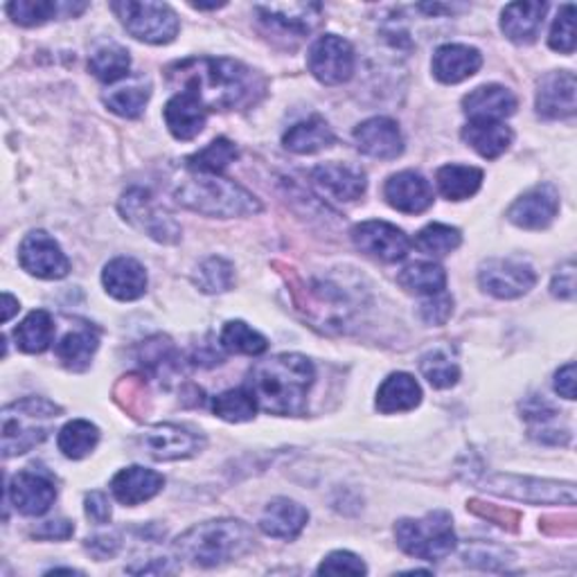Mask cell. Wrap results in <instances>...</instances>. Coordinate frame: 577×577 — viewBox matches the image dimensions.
Returning <instances> with one entry per match:
<instances>
[{
  "label": "cell",
  "mask_w": 577,
  "mask_h": 577,
  "mask_svg": "<svg viewBox=\"0 0 577 577\" xmlns=\"http://www.w3.org/2000/svg\"><path fill=\"white\" fill-rule=\"evenodd\" d=\"M167 81L199 98L208 111L249 109L266 90L264 77L242 62L226 57H192L172 64Z\"/></svg>",
  "instance_id": "cell-1"
},
{
  "label": "cell",
  "mask_w": 577,
  "mask_h": 577,
  "mask_svg": "<svg viewBox=\"0 0 577 577\" xmlns=\"http://www.w3.org/2000/svg\"><path fill=\"white\" fill-rule=\"evenodd\" d=\"M314 363L303 355H275L253 366L247 389L258 409L271 415H303L314 387Z\"/></svg>",
  "instance_id": "cell-2"
},
{
  "label": "cell",
  "mask_w": 577,
  "mask_h": 577,
  "mask_svg": "<svg viewBox=\"0 0 577 577\" xmlns=\"http://www.w3.org/2000/svg\"><path fill=\"white\" fill-rule=\"evenodd\" d=\"M253 544L255 535L244 521L213 519L192 525L174 542V551L189 564L213 568L244 557Z\"/></svg>",
  "instance_id": "cell-3"
},
{
  "label": "cell",
  "mask_w": 577,
  "mask_h": 577,
  "mask_svg": "<svg viewBox=\"0 0 577 577\" xmlns=\"http://www.w3.org/2000/svg\"><path fill=\"white\" fill-rule=\"evenodd\" d=\"M174 197L192 213L219 219L258 215L262 210V204L249 189L217 174H195L176 187Z\"/></svg>",
  "instance_id": "cell-4"
},
{
  "label": "cell",
  "mask_w": 577,
  "mask_h": 577,
  "mask_svg": "<svg viewBox=\"0 0 577 577\" xmlns=\"http://www.w3.org/2000/svg\"><path fill=\"white\" fill-rule=\"evenodd\" d=\"M62 409L45 398H25L3 409V456L14 458L39 447L51 436V424Z\"/></svg>",
  "instance_id": "cell-5"
},
{
  "label": "cell",
  "mask_w": 577,
  "mask_h": 577,
  "mask_svg": "<svg viewBox=\"0 0 577 577\" xmlns=\"http://www.w3.org/2000/svg\"><path fill=\"white\" fill-rule=\"evenodd\" d=\"M398 546L424 562H440L456 551V533L451 514L445 510L428 512L422 519H402L395 525Z\"/></svg>",
  "instance_id": "cell-6"
},
{
  "label": "cell",
  "mask_w": 577,
  "mask_h": 577,
  "mask_svg": "<svg viewBox=\"0 0 577 577\" xmlns=\"http://www.w3.org/2000/svg\"><path fill=\"white\" fill-rule=\"evenodd\" d=\"M483 490L499 497L516 499L535 505H575V486L557 483V480H542L531 476H512V473H488L478 480Z\"/></svg>",
  "instance_id": "cell-7"
},
{
  "label": "cell",
  "mask_w": 577,
  "mask_h": 577,
  "mask_svg": "<svg viewBox=\"0 0 577 577\" xmlns=\"http://www.w3.org/2000/svg\"><path fill=\"white\" fill-rule=\"evenodd\" d=\"M111 10L133 39L152 45L172 43L181 28L176 12L165 3L120 0V3H111Z\"/></svg>",
  "instance_id": "cell-8"
},
{
  "label": "cell",
  "mask_w": 577,
  "mask_h": 577,
  "mask_svg": "<svg viewBox=\"0 0 577 577\" xmlns=\"http://www.w3.org/2000/svg\"><path fill=\"white\" fill-rule=\"evenodd\" d=\"M120 213L131 226L152 237L154 242L176 244L181 239L178 221L152 197V192L148 189L142 187L127 189L120 199Z\"/></svg>",
  "instance_id": "cell-9"
},
{
  "label": "cell",
  "mask_w": 577,
  "mask_h": 577,
  "mask_svg": "<svg viewBox=\"0 0 577 577\" xmlns=\"http://www.w3.org/2000/svg\"><path fill=\"white\" fill-rule=\"evenodd\" d=\"M307 66L320 84L339 86L350 81L355 75V51L346 39L325 34L309 47Z\"/></svg>",
  "instance_id": "cell-10"
},
{
  "label": "cell",
  "mask_w": 577,
  "mask_h": 577,
  "mask_svg": "<svg viewBox=\"0 0 577 577\" xmlns=\"http://www.w3.org/2000/svg\"><path fill=\"white\" fill-rule=\"evenodd\" d=\"M478 284L494 298L512 301L531 292L537 284V273L531 264L519 260H488L480 264Z\"/></svg>",
  "instance_id": "cell-11"
},
{
  "label": "cell",
  "mask_w": 577,
  "mask_h": 577,
  "mask_svg": "<svg viewBox=\"0 0 577 577\" xmlns=\"http://www.w3.org/2000/svg\"><path fill=\"white\" fill-rule=\"evenodd\" d=\"M352 242L361 253L381 262H400L411 249V239L402 228L379 219L357 224L352 228Z\"/></svg>",
  "instance_id": "cell-12"
},
{
  "label": "cell",
  "mask_w": 577,
  "mask_h": 577,
  "mask_svg": "<svg viewBox=\"0 0 577 577\" xmlns=\"http://www.w3.org/2000/svg\"><path fill=\"white\" fill-rule=\"evenodd\" d=\"M23 271L41 280H62L70 273V260L45 230H32L19 249Z\"/></svg>",
  "instance_id": "cell-13"
},
{
  "label": "cell",
  "mask_w": 577,
  "mask_h": 577,
  "mask_svg": "<svg viewBox=\"0 0 577 577\" xmlns=\"http://www.w3.org/2000/svg\"><path fill=\"white\" fill-rule=\"evenodd\" d=\"M144 451L154 460H185L197 456L206 447L202 433L178 424H156L142 433Z\"/></svg>",
  "instance_id": "cell-14"
},
{
  "label": "cell",
  "mask_w": 577,
  "mask_h": 577,
  "mask_svg": "<svg viewBox=\"0 0 577 577\" xmlns=\"http://www.w3.org/2000/svg\"><path fill=\"white\" fill-rule=\"evenodd\" d=\"M559 213V192L544 183L527 189L508 210V219L523 230H544Z\"/></svg>",
  "instance_id": "cell-15"
},
{
  "label": "cell",
  "mask_w": 577,
  "mask_h": 577,
  "mask_svg": "<svg viewBox=\"0 0 577 577\" xmlns=\"http://www.w3.org/2000/svg\"><path fill=\"white\" fill-rule=\"evenodd\" d=\"M8 499L12 501L17 512L25 516H41L53 508L57 499V488L45 473L23 469L8 486Z\"/></svg>",
  "instance_id": "cell-16"
},
{
  "label": "cell",
  "mask_w": 577,
  "mask_h": 577,
  "mask_svg": "<svg viewBox=\"0 0 577 577\" xmlns=\"http://www.w3.org/2000/svg\"><path fill=\"white\" fill-rule=\"evenodd\" d=\"M357 150L377 161H395L404 152V135L391 118H370L355 129Z\"/></svg>",
  "instance_id": "cell-17"
},
{
  "label": "cell",
  "mask_w": 577,
  "mask_h": 577,
  "mask_svg": "<svg viewBox=\"0 0 577 577\" xmlns=\"http://www.w3.org/2000/svg\"><path fill=\"white\" fill-rule=\"evenodd\" d=\"M383 197L398 213L420 215L433 206V187L420 172L406 170L387 181Z\"/></svg>",
  "instance_id": "cell-18"
},
{
  "label": "cell",
  "mask_w": 577,
  "mask_h": 577,
  "mask_svg": "<svg viewBox=\"0 0 577 577\" xmlns=\"http://www.w3.org/2000/svg\"><path fill=\"white\" fill-rule=\"evenodd\" d=\"M314 185L334 202H357L366 192V172L346 163H325L312 172Z\"/></svg>",
  "instance_id": "cell-19"
},
{
  "label": "cell",
  "mask_w": 577,
  "mask_h": 577,
  "mask_svg": "<svg viewBox=\"0 0 577 577\" xmlns=\"http://www.w3.org/2000/svg\"><path fill=\"white\" fill-rule=\"evenodd\" d=\"M575 92H577V81H575V75L570 70L548 73L540 81L537 113L546 120L573 118L575 109H577Z\"/></svg>",
  "instance_id": "cell-20"
},
{
  "label": "cell",
  "mask_w": 577,
  "mask_h": 577,
  "mask_svg": "<svg viewBox=\"0 0 577 577\" xmlns=\"http://www.w3.org/2000/svg\"><path fill=\"white\" fill-rule=\"evenodd\" d=\"M262 23L271 30L294 36H307L318 19L323 8L318 3H271V6H255Z\"/></svg>",
  "instance_id": "cell-21"
},
{
  "label": "cell",
  "mask_w": 577,
  "mask_h": 577,
  "mask_svg": "<svg viewBox=\"0 0 577 577\" xmlns=\"http://www.w3.org/2000/svg\"><path fill=\"white\" fill-rule=\"evenodd\" d=\"M165 486V478L163 473L154 471V469H144L140 465L120 469L113 480H111V492L113 497L127 505V508H135L144 501H152Z\"/></svg>",
  "instance_id": "cell-22"
},
{
  "label": "cell",
  "mask_w": 577,
  "mask_h": 577,
  "mask_svg": "<svg viewBox=\"0 0 577 577\" xmlns=\"http://www.w3.org/2000/svg\"><path fill=\"white\" fill-rule=\"evenodd\" d=\"M462 111L469 120H492L503 122L505 118L514 116L516 98L514 92L499 84H486L473 88L462 100Z\"/></svg>",
  "instance_id": "cell-23"
},
{
  "label": "cell",
  "mask_w": 577,
  "mask_h": 577,
  "mask_svg": "<svg viewBox=\"0 0 577 577\" xmlns=\"http://www.w3.org/2000/svg\"><path fill=\"white\" fill-rule=\"evenodd\" d=\"M480 66H483V55L476 47L462 43H447L440 45L436 55H433V75L443 84H460L473 77Z\"/></svg>",
  "instance_id": "cell-24"
},
{
  "label": "cell",
  "mask_w": 577,
  "mask_h": 577,
  "mask_svg": "<svg viewBox=\"0 0 577 577\" xmlns=\"http://www.w3.org/2000/svg\"><path fill=\"white\" fill-rule=\"evenodd\" d=\"M163 116H165V124L170 133L176 140H195L206 127L208 109L192 92L178 90L174 98L165 105Z\"/></svg>",
  "instance_id": "cell-25"
},
{
  "label": "cell",
  "mask_w": 577,
  "mask_h": 577,
  "mask_svg": "<svg viewBox=\"0 0 577 577\" xmlns=\"http://www.w3.org/2000/svg\"><path fill=\"white\" fill-rule=\"evenodd\" d=\"M102 282L107 294L116 301L131 303L144 296L148 292V273L144 266L133 258H116L105 266Z\"/></svg>",
  "instance_id": "cell-26"
},
{
  "label": "cell",
  "mask_w": 577,
  "mask_h": 577,
  "mask_svg": "<svg viewBox=\"0 0 577 577\" xmlns=\"http://www.w3.org/2000/svg\"><path fill=\"white\" fill-rule=\"evenodd\" d=\"M307 521L309 512L301 503L292 499H273L260 516V527L269 537L292 542L305 531Z\"/></svg>",
  "instance_id": "cell-27"
},
{
  "label": "cell",
  "mask_w": 577,
  "mask_h": 577,
  "mask_svg": "<svg viewBox=\"0 0 577 577\" xmlns=\"http://www.w3.org/2000/svg\"><path fill=\"white\" fill-rule=\"evenodd\" d=\"M546 12H548L546 3H531V0H525V3L523 0L521 3H510L501 12V30L512 43L519 45L535 43L542 32Z\"/></svg>",
  "instance_id": "cell-28"
},
{
  "label": "cell",
  "mask_w": 577,
  "mask_h": 577,
  "mask_svg": "<svg viewBox=\"0 0 577 577\" xmlns=\"http://www.w3.org/2000/svg\"><path fill=\"white\" fill-rule=\"evenodd\" d=\"M462 140L469 148L488 161H497L503 156L514 140V133L503 122L492 120H469V124L462 129Z\"/></svg>",
  "instance_id": "cell-29"
},
{
  "label": "cell",
  "mask_w": 577,
  "mask_h": 577,
  "mask_svg": "<svg viewBox=\"0 0 577 577\" xmlns=\"http://www.w3.org/2000/svg\"><path fill=\"white\" fill-rule=\"evenodd\" d=\"M420 402H422V389L415 377L409 372L389 374L377 391V409L383 415L413 411L415 406H420Z\"/></svg>",
  "instance_id": "cell-30"
},
{
  "label": "cell",
  "mask_w": 577,
  "mask_h": 577,
  "mask_svg": "<svg viewBox=\"0 0 577 577\" xmlns=\"http://www.w3.org/2000/svg\"><path fill=\"white\" fill-rule=\"evenodd\" d=\"M334 133L329 124L320 118L314 116L309 120H303L294 127H288V131L282 135V144L294 154H316L323 152L334 144Z\"/></svg>",
  "instance_id": "cell-31"
},
{
  "label": "cell",
  "mask_w": 577,
  "mask_h": 577,
  "mask_svg": "<svg viewBox=\"0 0 577 577\" xmlns=\"http://www.w3.org/2000/svg\"><path fill=\"white\" fill-rule=\"evenodd\" d=\"M8 14L12 17L14 23L23 28H34L43 25L47 21L62 17H75L86 10L84 3L70 6V3H53V0H17V3H10Z\"/></svg>",
  "instance_id": "cell-32"
},
{
  "label": "cell",
  "mask_w": 577,
  "mask_h": 577,
  "mask_svg": "<svg viewBox=\"0 0 577 577\" xmlns=\"http://www.w3.org/2000/svg\"><path fill=\"white\" fill-rule=\"evenodd\" d=\"M440 195L449 202H465L483 185V172L471 165H445L436 174Z\"/></svg>",
  "instance_id": "cell-33"
},
{
  "label": "cell",
  "mask_w": 577,
  "mask_h": 577,
  "mask_svg": "<svg viewBox=\"0 0 577 577\" xmlns=\"http://www.w3.org/2000/svg\"><path fill=\"white\" fill-rule=\"evenodd\" d=\"M17 346L28 355H41L51 348L55 339V320L45 309H34L28 318L14 329Z\"/></svg>",
  "instance_id": "cell-34"
},
{
  "label": "cell",
  "mask_w": 577,
  "mask_h": 577,
  "mask_svg": "<svg viewBox=\"0 0 577 577\" xmlns=\"http://www.w3.org/2000/svg\"><path fill=\"white\" fill-rule=\"evenodd\" d=\"M98 348H100L98 334L90 331V329H75V331H68L64 339L57 344L55 355L68 370L81 372L90 366Z\"/></svg>",
  "instance_id": "cell-35"
},
{
  "label": "cell",
  "mask_w": 577,
  "mask_h": 577,
  "mask_svg": "<svg viewBox=\"0 0 577 577\" xmlns=\"http://www.w3.org/2000/svg\"><path fill=\"white\" fill-rule=\"evenodd\" d=\"M398 282L406 288L411 294L417 296H436L445 292V284H447V273L440 264L436 262H415L411 266H406Z\"/></svg>",
  "instance_id": "cell-36"
},
{
  "label": "cell",
  "mask_w": 577,
  "mask_h": 577,
  "mask_svg": "<svg viewBox=\"0 0 577 577\" xmlns=\"http://www.w3.org/2000/svg\"><path fill=\"white\" fill-rule=\"evenodd\" d=\"M100 443V428L88 420H73L59 431V451L70 460L86 458Z\"/></svg>",
  "instance_id": "cell-37"
},
{
  "label": "cell",
  "mask_w": 577,
  "mask_h": 577,
  "mask_svg": "<svg viewBox=\"0 0 577 577\" xmlns=\"http://www.w3.org/2000/svg\"><path fill=\"white\" fill-rule=\"evenodd\" d=\"M150 98H152V84L140 77L105 95V105L109 107V111H113L120 118H138L144 111V107H148Z\"/></svg>",
  "instance_id": "cell-38"
},
{
  "label": "cell",
  "mask_w": 577,
  "mask_h": 577,
  "mask_svg": "<svg viewBox=\"0 0 577 577\" xmlns=\"http://www.w3.org/2000/svg\"><path fill=\"white\" fill-rule=\"evenodd\" d=\"M138 361L156 377L170 379V374L178 368L181 355L167 336H152V339L142 341L138 348Z\"/></svg>",
  "instance_id": "cell-39"
},
{
  "label": "cell",
  "mask_w": 577,
  "mask_h": 577,
  "mask_svg": "<svg viewBox=\"0 0 577 577\" xmlns=\"http://www.w3.org/2000/svg\"><path fill=\"white\" fill-rule=\"evenodd\" d=\"M88 68L100 81L116 84V81H120V79H124L129 75L131 57H129V53L124 51L122 45L107 43V45L98 47V51L90 55Z\"/></svg>",
  "instance_id": "cell-40"
},
{
  "label": "cell",
  "mask_w": 577,
  "mask_h": 577,
  "mask_svg": "<svg viewBox=\"0 0 577 577\" xmlns=\"http://www.w3.org/2000/svg\"><path fill=\"white\" fill-rule=\"evenodd\" d=\"M221 348L235 355H249V357H260L266 352L269 341L260 331H255L251 325L244 320H228L221 329Z\"/></svg>",
  "instance_id": "cell-41"
},
{
  "label": "cell",
  "mask_w": 577,
  "mask_h": 577,
  "mask_svg": "<svg viewBox=\"0 0 577 577\" xmlns=\"http://www.w3.org/2000/svg\"><path fill=\"white\" fill-rule=\"evenodd\" d=\"M239 156L235 144L228 138L213 140L206 150L189 156L185 163L195 174H221Z\"/></svg>",
  "instance_id": "cell-42"
},
{
  "label": "cell",
  "mask_w": 577,
  "mask_h": 577,
  "mask_svg": "<svg viewBox=\"0 0 577 577\" xmlns=\"http://www.w3.org/2000/svg\"><path fill=\"white\" fill-rule=\"evenodd\" d=\"M462 242V235L458 228L447 224H428L415 237V247L433 258H443L454 253Z\"/></svg>",
  "instance_id": "cell-43"
},
{
  "label": "cell",
  "mask_w": 577,
  "mask_h": 577,
  "mask_svg": "<svg viewBox=\"0 0 577 577\" xmlns=\"http://www.w3.org/2000/svg\"><path fill=\"white\" fill-rule=\"evenodd\" d=\"M213 413L226 422L239 424V422H249L258 413V402L251 395V391L244 389H232L213 400Z\"/></svg>",
  "instance_id": "cell-44"
},
{
  "label": "cell",
  "mask_w": 577,
  "mask_h": 577,
  "mask_svg": "<svg viewBox=\"0 0 577 577\" xmlns=\"http://www.w3.org/2000/svg\"><path fill=\"white\" fill-rule=\"evenodd\" d=\"M113 400L120 404V409L124 413H129L133 420H140L150 411L148 381H144V377H140V374L122 377L113 389Z\"/></svg>",
  "instance_id": "cell-45"
},
{
  "label": "cell",
  "mask_w": 577,
  "mask_h": 577,
  "mask_svg": "<svg viewBox=\"0 0 577 577\" xmlns=\"http://www.w3.org/2000/svg\"><path fill=\"white\" fill-rule=\"evenodd\" d=\"M420 370L433 389H451L460 379L456 361H451L443 350H431L420 359Z\"/></svg>",
  "instance_id": "cell-46"
},
{
  "label": "cell",
  "mask_w": 577,
  "mask_h": 577,
  "mask_svg": "<svg viewBox=\"0 0 577 577\" xmlns=\"http://www.w3.org/2000/svg\"><path fill=\"white\" fill-rule=\"evenodd\" d=\"M235 269L224 258H208L195 273V284L204 294H224L232 286Z\"/></svg>",
  "instance_id": "cell-47"
},
{
  "label": "cell",
  "mask_w": 577,
  "mask_h": 577,
  "mask_svg": "<svg viewBox=\"0 0 577 577\" xmlns=\"http://www.w3.org/2000/svg\"><path fill=\"white\" fill-rule=\"evenodd\" d=\"M548 45L562 55H573L575 51V6H564L551 28Z\"/></svg>",
  "instance_id": "cell-48"
},
{
  "label": "cell",
  "mask_w": 577,
  "mask_h": 577,
  "mask_svg": "<svg viewBox=\"0 0 577 577\" xmlns=\"http://www.w3.org/2000/svg\"><path fill=\"white\" fill-rule=\"evenodd\" d=\"M318 575H366L368 568L366 564L355 555V553H348V551H334L329 553L320 566L316 568Z\"/></svg>",
  "instance_id": "cell-49"
},
{
  "label": "cell",
  "mask_w": 577,
  "mask_h": 577,
  "mask_svg": "<svg viewBox=\"0 0 577 577\" xmlns=\"http://www.w3.org/2000/svg\"><path fill=\"white\" fill-rule=\"evenodd\" d=\"M462 559L471 566H480V568H501L505 566L512 555L505 553L503 548H497V546H486V544H476L471 548H467L462 553Z\"/></svg>",
  "instance_id": "cell-50"
},
{
  "label": "cell",
  "mask_w": 577,
  "mask_h": 577,
  "mask_svg": "<svg viewBox=\"0 0 577 577\" xmlns=\"http://www.w3.org/2000/svg\"><path fill=\"white\" fill-rule=\"evenodd\" d=\"M451 312H454V301L445 292L431 296L426 303L420 305V316L428 325H445Z\"/></svg>",
  "instance_id": "cell-51"
},
{
  "label": "cell",
  "mask_w": 577,
  "mask_h": 577,
  "mask_svg": "<svg viewBox=\"0 0 577 577\" xmlns=\"http://www.w3.org/2000/svg\"><path fill=\"white\" fill-rule=\"evenodd\" d=\"M469 510L476 512L478 516H483L501 527H508V531H516V523H519V512L514 510H505V508H499V505H492V503H483V501H469Z\"/></svg>",
  "instance_id": "cell-52"
},
{
  "label": "cell",
  "mask_w": 577,
  "mask_h": 577,
  "mask_svg": "<svg viewBox=\"0 0 577 577\" xmlns=\"http://www.w3.org/2000/svg\"><path fill=\"white\" fill-rule=\"evenodd\" d=\"M75 533V525L73 521L66 519H57V521H45L41 523V527L32 533L36 540H68Z\"/></svg>",
  "instance_id": "cell-53"
},
{
  "label": "cell",
  "mask_w": 577,
  "mask_h": 577,
  "mask_svg": "<svg viewBox=\"0 0 577 577\" xmlns=\"http://www.w3.org/2000/svg\"><path fill=\"white\" fill-rule=\"evenodd\" d=\"M551 292H553V296H557V298H562V301H573V296H575V266H573V262H568V264L553 277Z\"/></svg>",
  "instance_id": "cell-54"
},
{
  "label": "cell",
  "mask_w": 577,
  "mask_h": 577,
  "mask_svg": "<svg viewBox=\"0 0 577 577\" xmlns=\"http://www.w3.org/2000/svg\"><path fill=\"white\" fill-rule=\"evenodd\" d=\"M86 514L95 523H107L111 521V503L105 492H90L86 497Z\"/></svg>",
  "instance_id": "cell-55"
},
{
  "label": "cell",
  "mask_w": 577,
  "mask_h": 577,
  "mask_svg": "<svg viewBox=\"0 0 577 577\" xmlns=\"http://www.w3.org/2000/svg\"><path fill=\"white\" fill-rule=\"evenodd\" d=\"M555 391L564 400H575V363H566L555 372Z\"/></svg>",
  "instance_id": "cell-56"
},
{
  "label": "cell",
  "mask_w": 577,
  "mask_h": 577,
  "mask_svg": "<svg viewBox=\"0 0 577 577\" xmlns=\"http://www.w3.org/2000/svg\"><path fill=\"white\" fill-rule=\"evenodd\" d=\"M86 548L98 559H107V557H113L118 553L120 540L116 535H98V537L88 540Z\"/></svg>",
  "instance_id": "cell-57"
},
{
  "label": "cell",
  "mask_w": 577,
  "mask_h": 577,
  "mask_svg": "<svg viewBox=\"0 0 577 577\" xmlns=\"http://www.w3.org/2000/svg\"><path fill=\"white\" fill-rule=\"evenodd\" d=\"M19 312V301L12 294H3V323H10Z\"/></svg>",
  "instance_id": "cell-58"
}]
</instances>
